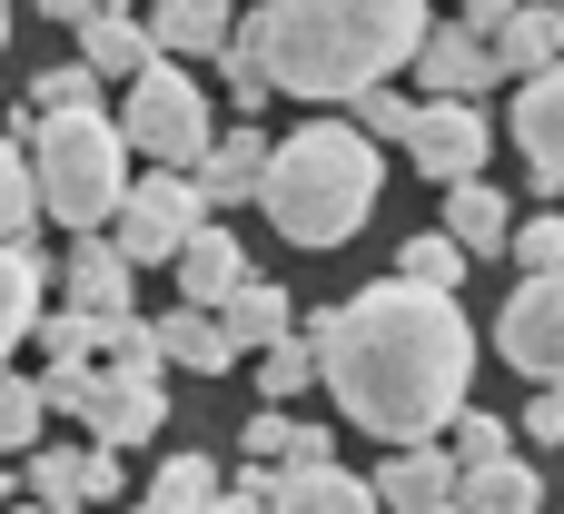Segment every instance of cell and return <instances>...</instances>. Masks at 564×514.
Listing matches in <instances>:
<instances>
[{
    "label": "cell",
    "instance_id": "obj_14",
    "mask_svg": "<svg viewBox=\"0 0 564 514\" xmlns=\"http://www.w3.org/2000/svg\"><path fill=\"white\" fill-rule=\"evenodd\" d=\"M516 149H525L535 188L555 198V188H564V69H545V79H516Z\"/></svg>",
    "mask_w": 564,
    "mask_h": 514
},
{
    "label": "cell",
    "instance_id": "obj_3",
    "mask_svg": "<svg viewBox=\"0 0 564 514\" xmlns=\"http://www.w3.org/2000/svg\"><path fill=\"white\" fill-rule=\"evenodd\" d=\"M377 149L347 129V119H307L288 139H268V178H258V208L278 218L288 248H347L377 208Z\"/></svg>",
    "mask_w": 564,
    "mask_h": 514
},
{
    "label": "cell",
    "instance_id": "obj_21",
    "mask_svg": "<svg viewBox=\"0 0 564 514\" xmlns=\"http://www.w3.org/2000/svg\"><path fill=\"white\" fill-rule=\"evenodd\" d=\"M59 287H69V317H129V267H119L109 238H79L69 267H59Z\"/></svg>",
    "mask_w": 564,
    "mask_h": 514
},
{
    "label": "cell",
    "instance_id": "obj_12",
    "mask_svg": "<svg viewBox=\"0 0 564 514\" xmlns=\"http://www.w3.org/2000/svg\"><path fill=\"white\" fill-rule=\"evenodd\" d=\"M406 69H416V89H426V99H456V109H476V99L496 89L486 50H476L456 20H426V40H416V59H406Z\"/></svg>",
    "mask_w": 564,
    "mask_h": 514
},
{
    "label": "cell",
    "instance_id": "obj_11",
    "mask_svg": "<svg viewBox=\"0 0 564 514\" xmlns=\"http://www.w3.org/2000/svg\"><path fill=\"white\" fill-rule=\"evenodd\" d=\"M119 495V456L99 446H30V505L69 514V505H109Z\"/></svg>",
    "mask_w": 564,
    "mask_h": 514
},
{
    "label": "cell",
    "instance_id": "obj_8",
    "mask_svg": "<svg viewBox=\"0 0 564 514\" xmlns=\"http://www.w3.org/2000/svg\"><path fill=\"white\" fill-rule=\"evenodd\" d=\"M486 149H496L486 109H456V99H416V119H406V158H416L436 188H466V178H486Z\"/></svg>",
    "mask_w": 564,
    "mask_h": 514
},
{
    "label": "cell",
    "instance_id": "obj_4",
    "mask_svg": "<svg viewBox=\"0 0 564 514\" xmlns=\"http://www.w3.org/2000/svg\"><path fill=\"white\" fill-rule=\"evenodd\" d=\"M20 168H30V208H40V218H59V228H79V238H99V218L129 198V149H119L109 109L30 119Z\"/></svg>",
    "mask_w": 564,
    "mask_h": 514
},
{
    "label": "cell",
    "instance_id": "obj_22",
    "mask_svg": "<svg viewBox=\"0 0 564 514\" xmlns=\"http://www.w3.org/2000/svg\"><path fill=\"white\" fill-rule=\"evenodd\" d=\"M456 514H545V475H535L525 456L466 466V475H456Z\"/></svg>",
    "mask_w": 564,
    "mask_h": 514
},
{
    "label": "cell",
    "instance_id": "obj_16",
    "mask_svg": "<svg viewBox=\"0 0 564 514\" xmlns=\"http://www.w3.org/2000/svg\"><path fill=\"white\" fill-rule=\"evenodd\" d=\"M258 178H268V139H258V129L208 139V158L188 168V188H198V208H208V218H218V208H248V198H258Z\"/></svg>",
    "mask_w": 564,
    "mask_h": 514
},
{
    "label": "cell",
    "instance_id": "obj_33",
    "mask_svg": "<svg viewBox=\"0 0 564 514\" xmlns=\"http://www.w3.org/2000/svg\"><path fill=\"white\" fill-rule=\"evenodd\" d=\"M40 426H50V416H40V386H30V376H0V456H30Z\"/></svg>",
    "mask_w": 564,
    "mask_h": 514
},
{
    "label": "cell",
    "instance_id": "obj_32",
    "mask_svg": "<svg viewBox=\"0 0 564 514\" xmlns=\"http://www.w3.org/2000/svg\"><path fill=\"white\" fill-rule=\"evenodd\" d=\"M347 109H357V119H347V129H357V139H367V149H377V139H406V119H416V99H406V89H397V79H387V89H357V99H347Z\"/></svg>",
    "mask_w": 564,
    "mask_h": 514
},
{
    "label": "cell",
    "instance_id": "obj_5",
    "mask_svg": "<svg viewBox=\"0 0 564 514\" xmlns=\"http://www.w3.org/2000/svg\"><path fill=\"white\" fill-rule=\"evenodd\" d=\"M119 149H139V158H159V178H188L198 158H208V99H198V79L178 69V59H149L139 79H129V99H119Z\"/></svg>",
    "mask_w": 564,
    "mask_h": 514
},
{
    "label": "cell",
    "instance_id": "obj_40",
    "mask_svg": "<svg viewBox=\"0 0 564 514\" xmlns=\"http://www.w3.org/2000/svg\"><path fill=\"white\" fill-rule=\"evenodd\" d=\"M0 50H10V10H0Z\"/></svg>",
    "mask_w": 564,
    "mask_h": 514
},
{
    "label": "cell",
    "instance_id": "obj_17",
    "mask_svg": "<svg viewBox=\"0 0 564 514\" xmlns=\"http://www.w3.org/2000/svg\"><path fill=\"white\" fill-rule=\"evenodd\" d=\"M564 59V10H506L496 40H486V69L496 79H545Z\"/></svg>",
    "mask_w": 564,
    "mask_h": 514
},
{
    "label": "cell",
    "instance_id": "obj_26",
    "mask_svg": "<svg viewBox=\"0 0 564 514\" xmlns=\"http://www.w3.org/2000/svg\"><path fill=\"white\" fill-rule=\"evenodd\" d=\"M20 149H30V109H10V129H0V248H30V228H40Z\"/></svg>",
    "mask_w": 564,
    "mask_h": 514
},
{
    "label": "cell",
    "instance_id": "obj_34",
    "mask_svg": "<svg viewBox=\"0 0 564 514\" xmlns=\"http://www.w3.org/2000/svg\"><path fill=\"white\" fill-rule=\"evenodd\" d=\"M506 248H516V267H525V277H564V218H516V228H506Z\"/></svg>",
    "mask_w": 564,
    "mask_h": 514
},
{
    "label": "cell",
    "instance_id": "obj_10",
    "mask_svg": "<svg viewBox=\"0 0 564 514\" xmlns=\"http://www.w3.org/2000/svg\"><path fill=\"white\" fill-rule=\"evenodd\" d=\"M208 327H218L228 357H268L278 337H297V297H288L278 277H238V287L208 307Z\"/></svg>",
    "mask_w": 564,
    "mask_h": 514
},
{
    "label": "cell",
    "instance_id": "obj_18",
    "mask_svg": "<svg viewBox=\"0 0 564 514\" xmlns=\"http://www.w3.org/2000/svg\"><path fill=\"white\" fill-rule=\"evenodd\" d=\"M506 228H516V208H506V188L496 178H466V188H446V248L456 258H506Z\"/></svg>",
    "mask_w": 564,
    "mask_h": 514
},
{
    "label": "cell",
    "instance_id": "obj_35",
    "mask_svg": "<svg viewBox=\"0 0 564 514\" xmlns=\"http://www.w3.org/2000/svg\"><path fill=\"white\" fill-rule=\"evenodd\" d=\"M496 456H516V426H506V416H476V406H466V416H456V456H446V466L466 475V466H496Z\"/></svg>",
    "mask_w": 564,
    "mask_h": 514
},
{
    "label": "cell",
    "instance_id": "obj_19",
    "mask_svg": "<svg viewBox=\"0 0 564 514\" xmlns=\"http://www.w3.org/2000/svg\"><path fill=\"white\" fill-rule=\"evenodd\" d=\"M169 267H178V307H198V317H208V307H218V297H228V287L248 277V248H238V238H228V228L208 218V228H198V238H188V248H178Z\"/></svg>",
    "mask_w": 564,
    "mask_h": 514
},
{
    "label": "cell",
    "instance_id": "obj_6",
    "mask_svg": "<svg viewBox=\"0 0 564 514\" xmlns=\"http://www.w3.org/2000/svg\"><path fill=\"white\" fill-rule=\"evenodd\" d=\"M198 228H208L198 188H188V178H159V168H149V178H129V198L109 208V228H99V238H109V248H119V267L139 277V267L178 258V248H188Z\"/></svg>",
    "mask_w": 564,
    "mask_h": 514
},
{
    "label": "cell",
    "instance_id": "obj_9",
    "mask_svg": "<svg viewBox=\"0 0 564 514\" xmlns=\"http://www.w3.org/2000/svg\"><path fill=\"white\" fill-rule=\"evenodd\" d=\"M496 347H506V367H516V376L555 386V376H564V277H525V287L506 297Z\"/></svg>",
    "mask_w": 564,
    "mask_h": 514
},
{
    "label": "cell",
    "instance_id": "obj_1",
    "mask_svg": "<svg viewBox=\"0 0 564 514\" xmlns=\"http://www.w3.org/2000/svg\"><path fill=\"white\" fill-rule=\"evenodd\" d=\"M317 376L337 386V406L377 436V446H436L466 416V376H476V327L456 297H416L397 277L357 287L347 307L297 327Z\"/></svg>",
    "mask_w": 564,
    "mask_h": 514
},
{
    "label": "cell",
    "instance_id": "obj_2",
    "mask_svg": "<svg viewBox=\"0 0 564 514\" xmlns=\"http://www.w3.org/2000/svg\"><path fill=\"white\" fill-rule=\"evenodd\" d=\"M426 40V10L416 0H268L248 20H228V50L288 89V99H357V89H387Z\"/></svg>",
    "mask_w": 564,
    "mask_h": 514
},
{
    "label": "cell",
    "instance_id": "obj_28",
    "mask_svg": "<svg viewBox=\"0 0 564 514\" xmlns=\"http://www.w3.org/2000/svg\"><path fill=\"white\" fill-rule=\"evenodd\" d=\"M149 505H159V514H208V505H218V456H159Z\"/></svg>",
    "mask_w": 564,
    "mask_h": 514
},
{
    "label": "cell",
    "instance_id": "obj_43",
    "mask_svg": "<svg viewBox=\"0 0 564 514\" xmlns=\"http://www.w3.org/2000/svg\"><path fill=\"white\" fill-rule=\"evenodd\" d=\"M446 514H456V505H446Z\"/></svg>",
    "mask_w": 564,
    "mask_h": 514
},
{
    "label": "cell",
    "instance_id": "obj_41",
    "mask_svg": "<svg viewBox=\"0 0 564 514\" xmlns=\"http://www.w3.org/2000/svg\"><path fill=\"white\" fill-rule=\"evenodd\" d=\"M20 514H50V505H20Z\"/></svg>",
    "mask_w": 564,
    "mask_h": 514
},
{
    "label": "cell",
    "instance_id": "obj_13",
    "mask_svg": "<svg viewBox=\"0 0 564 514\" xmlns=\"http://www.w3.org/2000/svg\"><path fill=\"white\" fill-rule=\"evenodd\" d=\"M59 20L79 30V69L89 79H139L159 50H149V30L129 20V10H89V0H59Z\"/></svg>",
    "mask_w": 564,
    "mask_h": 514
},
{
    "label": "cell",
    "instance_id": "obj_24",
    "mask_svg": "<svg viewBox=\"0 0 564 514\" xmlns=\"http://www.w3.org/2000/svg\"><path fill=\"white\" fill-rule=\"evenodd\" d=\"M40 287H50L40 248H0V376H10V347L40 327Z\"/></svg>",
    "mask_w": 564,
    "mask_h": 514
},
{
    "label": "cell",
    "instance_id": "obj_27",
    "mask_svg": "<svg viewBox=\"0 0 564 514\" xmlns=\"http://www.w3.org/2000/svg\"><path fill=\"white\" fill-rule=\"evenodd\" d=\"M139 30H149L159 59H169V50H228V10H218V0H169V10H149Z\"/></svg>",
    "mask_w": 564,
    "mask_h": 514
},
{
    "label": "cell",
    "instance_id": "obj_42",
    "mask_svg": "<svg viewBox=\"0 0 564 514\" xmlns=\"http://www.w3.org/2000/svg\"><path fill=\"white\" fill-rule=\"evenodd\" d=\"M139 514H159V505H139Z\"/></svg>",
    "mask_w": 564,
    "mask_h": 514
},
{
    "label": "cell",
    "instance_id": "obj_23",
    "mask_svg": "<svg viewBox=\"0 0 564 514\" xmlns=\"http://www.w3.org/2000/svg\"><path fill=\"white\" fill-rule=\"evenodd\" d=\"M258 475H278V466H337V446H327V426H297V416H248V446H238Z\"/></svg>",
    "mask_w": 564,
    "mask_h": 514
},
{
    "label": "cell",
    "instance_id": "obj_7",
    "mask_svg": "<svg viewBox=\"0 0 564 514\" xmlns=\"http://www.w3.org/2000/svg\"><path fill=\"white\" fill-rule=\"evenodd\" d=\"M79 426H89L99 456L149 446V436L169 426V386H159V367H89V386H79Z\"/></svg>",
    "mask_w": 564,
    "mask_h": 514
},
{
    "label": "cell",
    "instance_id": "obj_20",
    "mask_svg": "<svg viewBox=\"0 0 564 514\" xmlns=\"http://www.w3.org/2000/svg\"><path fill=\"white\" fill-rule=\"evenodd\" d=\"M258 514H377V505H367V485L347 466H278Z\"/></svg>",
    "mask_w": 564,
    "mask_h": 514
},
{
    "label": "cell",
    "instance_id": "obj_29",
    "mask_svg": "<svg viewBox=\"0 0 564 514\" xmlns=\"http://www.w3.org/2000/svg\"><path fill=\"white\" fill-rule=\"evenodd\" d=\"M456 277H466V258L426 228V238H406V258H397V287H416V297H456Z\"/></svg>",
    "mask_w": 564,
    "mask_h": 514
},
{
    "label": "cell",
    "instance_id": "obj_25",
    "mask_svg": "<svg viewBox=\"0 0 564 514\" xmlns=\"http://www.w3.org/2000/svg\"><path fill=\"white\" fill-rule=\"evenodd\" d=\"M149 347H159V367H188V376H218V367H238V357L218 347V327H208L198 307H169V317L149 327Z\"/></svg>",
    "mask_w": 564,
    "mask_h": 514
},
{
    "label": "cell",
    "instance_id": "obj_38",
    "mask_svg": "<svg viewBox=\"0 0 564 514\" xmlns=\"http://www.w3.org/2000/svg\"><path fill=\"white\" fill-rule=\"evenodd\" d=\"M564 436V396L555 386H535V406H525V446H555Z\"/></svg>",
    "mask_w": 564,
    "mask_h": 514
},
{
    "label": "cell",
    "instance_id": "obj_39",
    "mask_svg": "<svg viewBox=\"0 0 564 514\" xmlns=\"http://www.w3.org/2000/svg\"><path fill=\"white\" fill-rule=\"evenodd\" d=\"M268 505V475H258V466H248V475H238V485H218V505L208 514H258Z\"/></svg>",
    "mask_w": 564,
    "mask_h": 514
},
{
    "label": "cell",
    "instance_id": "obj_37",
    "mask_svg": "<svg viewBox=\"0 0 564 514\" xmlns=\"http://www.w3.org/2000/svg\"><path fill=\"white\" fill-rule=\"evenodd\" d=\"M218 69H228V99H238V119H248V129H258V99H268V79H258V69H248V59H238V50H228V59H218Z\"/></svg>",
    "mask_w": 564,
    "mask_h": 514
},
{
    "label": "cell",
    "instance_id": "obj_30",
    "mask_svg": "<svg viewBox=\"0 0 564 514\" xmlns=\"http://www.w3.org/2000/svg\"><path fill=\"white\" fill-rule=\"evenodd\" d=\"M69 109H99V79H89L79 59H50L40 89H30V119H69Z\"/></svg>",
    "mask_w": 564,
    "mask_h": 514
},
{
    "label": "cell",
    "instance_id": "obj_15",
    "mask_svg": "<svg viewBox=\"0 0 564 514\" xmlns=\"http://www.w3.org/2000/svg\"><path fill=\"white\" fill-rule=\"evenodd\" d=\"M367 505H377V514H387V505H397V514H446V505H456V466H446L436 446H397V456L377 466Z\"/></svg>",
    "mask_w": 564,
    "mask_h": 514
},
{
    "label": "cell",
    "instance_id": "obj_31",
    "mask_svg": "<svg viewBox=\"0 0 564 514\" xmlns=\"http://www.w3.org/2000/svg\"><path fill=\"white\" fill-rule=\"evenodd\" d=\"M297 386H317V357H307V337H278V347L258 357V396H268V416H278Z\"/></svg>",
    "mask_w": 564,
    "mask_h": 514
},
{
    "label": "cell",
    "instance_id": "obj_36",
    "mask_svg": "<svg viewBox=\"0 0 564 514\" xmlns=\"http://www.w3.org/2000/svg\"><path fill=\"white\" fill-rule=\"evenodd\" d=\"M89 357H109V367H159L149 317H99V347H89Z\"/></svg>",
    "mask_w": 564,
    "mask_h": 514
}]
</instances>
